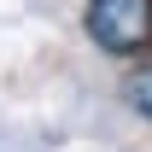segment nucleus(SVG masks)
Here are the masks:
<instances>
[{"mask_svg": "<svg viewBox=\"0 0 152 152\" xmlns=\"http://www.w3.org/2000/svg\"><path fill=\"white\" fill-rule=\"evenodd\" d=\"M82 23H88L94 47L117 58H134L152 47V0H88Z\"/></svg>", "mask_w": 152, "mask_h": 152, "instance_id": "nucleus-1", "label": "nucleus"}, {"mask_svg": "<svg viewBox=\"0 0 152 152\" xmlns=\"http://www.w3.org/2000/svg\"><path fill=\"white\" fill-rule=\"evenodd\" d=\"M129 105L152 123V58H140V64L129 70Z\"/></svg>", "mask_w": 152, "mask_h": 152, "instance_id": "nucleus-2", "label": "nucleus"}]
</instances>
